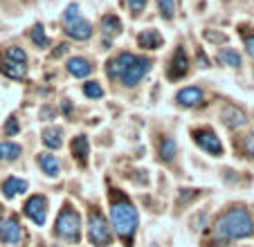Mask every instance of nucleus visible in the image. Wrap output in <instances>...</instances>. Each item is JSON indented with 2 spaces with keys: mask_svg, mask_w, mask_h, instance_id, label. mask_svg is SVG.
<instances>
[{
  "mask_svg": "<svg viewBox=\"0 0 254 247\" xmlns=\"http://www.w3.org/2000/svg\"><path fill=\"white\" fill-rule=\"evenodd\" d=\"M111 225L117 232V236L124 241V245L130 247L135 241V234H137L139 214L126 195L115 193V191H111Z\"/></svg>",
  "mask_w": 254,
  "mask_h": 247,
  "instance_id": "f257e3e1",
  "label": "nucleus"
},
{
  "mask_svg": "<svg viewBox=\"0 0 254 247\" xmlns=\"http://www.w3.org/2000/svg\"><path fill=\"white\" fill-rule=\"evenodd\" d=\"M214 234L221 241H239V238H248L254 234L252 216L245 207H232V209L223 211L214 223Z\"/></svg>",
  "mask_w": 254,
  "mask_h": 247,
  "instance_id": "f03ea898",
  "label": "nucleus"
},
{
  "mask_svg": "<svg viewBox=\"0 0 254 247\" xmlns=\"http://www.w3.org/2000/svg\"><path fill=\"white\" fill-rule=\"evenodd\" d=\"M54 234L67 243H77L81 238V216L65 204L54 223Z\"/></svg>",
  "mask_w": 254,
  "mask_h": 247,
  "instance_id": "7ed1b4c3",
  "label": "nucleus"
},
{
  "mask_svg": "<svg viewBox=\"0 0 254 247\" xmlns=\"http://www.w3.org/2000/svg\"><path fill=\"white\" fill-rule=\"evenodd\" d=\"M88 241L95 247L113 245V229L99 209H90V214H88Z\"/></svg>",
  "mask_w": 254,
  "mask_h": 247,
  "instance_id": "20e7f679",
  "label": "nucleus"
},
{
  "mask_svg": "<svg viewBox=\"0 0 254 247\" xmlns=\"http://www.w3.org/2000/svg\"><path fill=\"white\" fill-rule=\"evenodd\" d=\"M193 142H196L198 146L202 148V151L209 153V155H216V157L223 155V144H221V139H218V135H216L214 130L209 128V126H202V128H196V130H193Z\"/></svg>",
  "mask_w": 254,
  "mask_h": 247,
  "instance_id": "39448f33",
  "label": "nucleus"
},
{
  "mask_svg": "<svg viewBox=\"0 0 254 247\" xmlns=\"http://www.w3.org/2000/svg\"><path fill=\"white\" fill-rule=\"evenodd\" d=\"M23 211L34 225L43 227L45 220H48V200H45V195H32V198L25 202Z\"/></svg>",
  "mask_w": 254,
  "mask_h": 247,
  "instance_id": "423d86ee",
  "label": "nucleus"
},
{
  "mask_svg": "<svg viewBox=\"0 0 254 247\" xmlns=\"http://www.w3.org/2000/svg\"><path fill=\"white\" fill-rule=\"evenodd\" d=\"M149 70H151V61H149V59L137 57L128 67H126V72L120 76V79H122V83H124V86H137Z\"/></svg>",
  "mask_w": 254,
  "mask_h": 247,
  "instance_id": "0eeeda50",
  "label": "nucleus"
},
{
  "mask_svg": "<svg viewBox=\"0 0 254 247\" xmlns=\"http://www.w3.org/2000/svg\"><path fill=\"white\" fill-rule=\"evenodd\" d=\"M0 238L7 245H18L23 241V227L16 216H7L5 220H0Z\"/></svg>",
  "mask_w": 254,
  "mask_h": 247,
  "instance_id": "6e6552de",
  "label": "nucleus"
},
{
  "mask_svg": "<svg viewBox=\"0 0 254 247\" xmlns=\"http://www.w3.org/2000/svg\"><path fill=\"white\" fill-rule=\"evenodd\" d=\"M135 59H137V57H135V54H130V52H120L117 57H113L111 61L106 63V74L111 76V79H120V76L126 72V67H128Z\"/></svg>",
  "mask_w": 254,
  "mask_h": 247,
  "instance_id": "1a4fd4ad",
  "label": "nucleus"
},
{
  "mask_svg": "<svg viewBox=\"0 0 254 247\" xmlns=\"http://www.w3.org/2000/svg\"><path fill=\"white\" fill-rule=\"evenodd\" d=\"M65 32H67V36L74 38V41H88V38L92 36V25L88 23L86 18L77 16V18H72L65 23Z\"/></svg>",
  "mask_w": 254,
  "mask_h": 247,
  "instance_id": "9d476101",
  "label": "nucleus"
},
{
  "mask_svg": "<svg viewBox=\"0 0 254 247\" xmlns=\"http://www.w3.org/2000/svg\"><path fill=\"white\" fill-rule=\"evenodd\" d=\"M187 72H189V59H187V54H185L183 48H178L176 54H173V59H171V63H169L167 74L171 81H178V79H183Z\"/></svg>",
  "mask_w": 254,
  "mask_h": 247,
  "instance_id": "9b49d317",
  "label": "nucleus"
},
{
  "mask_svg": "<svg viewBox=\"0 0 254 247\" xmlns=\"http://www.w3.org/2000/svg\"><path fill=\"white\" fill-rule=\"evenodd\" d=\"M221 119H223V124H225L227 128H232V130L245 126V122H248L245 113L241 108H236V106H225V108L221 110Z\"/></svg>",
  "mask_w": 254,
  "mask_h": 247,
  "instance_id": "f8f14e48",
  "label": "nucleus"
},
{
  "mask_svg": "<svg viewBox=\"0 0 254 247\" xmlns=\"http://www.w3.org/2000/svg\"><path fill=\"white\" fill-rule=\"evenodd\" d=\"M176 101L178 106H183V108H193L202 101V90L198 86H187L183 90H178L176 95Z\"/></svg>",
  "mask_w": 254,
  "mask_h": 247,
  "instance_id": "ddd939ff",
  "label": "nucleus"
},
{
  "mask_svg": "<svg viewBox=\"0 0 254 247\" xmlns=\"http://www.w3.org/2000/svg\"><path fill=\"white\" fill-rule=\"evenodd\" d=\"M67 72L72 76H77V79H83V76H88L92 72V65L83 57H70L67 59Z\"/></svg>",
  "mask_w": 254,
  "mask_h": 247,
  "instance_id": "4468645a",
  "label": "nucleus"
},
{
  "mask_svg": "<svg viewBox=\"0 0 254 247\" xmlns=\"http://www.w3.org/2000/svg\"><path fill=\"white\" fill-rule=\"evenodd\" d=\"M70 151H72V155L79 160V164H81V167H86L88 153H90V144H88V137H86V135H77V137L72 139Z\"/></svg>",
  "mask_w": 254,
  "mask_h": 247,
  "instance_id": "2eb2a0df",
  "label": "nucleus"
},
{
  "mask_svg": "<svg viewBox=\"0 0 254 247\" xmlns=\"http://www.w3.org/2000/svg\"><path fill=\"white\" fill-rule=\"evenodd\" d=\"M36 160H39L43 173H48L50 178H57L59 173H61V164H59L57 155H52V153H39V155H36Z\"/></svg>",
  "mask_w": 254,
  "mask_h": 247,
  "instance_id": "dca6fc26",
  "label": "nucleus"
},
{
  "mask_svg": "<svg viewBox=\"0 0 254 247\" xmlns=\"http://www.w3.org/2000/svg\"><path fill=\"white\" fill-rule=\"evenodd\" d=\"M137 43L144 50H160L162 48V36H160L158 29H146L137 36Z\"/></svg>",
  "mask_w": 254,
  "mask_h": 247,
  "instance_id": "f3484780",
  "label": "nucleus"
},
{
  "mask_svg": "<svg viewBox=\"0 0 254 247\" xmlns=\"http://www.w3.org/2000/svg\"><path fill=\"white\" fill-rule=\"evenodd\" d=\"M27 186H29L27 180H20V178L9 176L5 182H2V193H5V198H14V195H18V193H25Z\"/></svg>",
  "mask_w": 254,
  "mask_h": 247,
  "instance_id": "a211bd4d",
  "label": "nucleus"
},
{
  "mask_svg": "<svg viewBox=\"0 0 254 247\" xmlns=\"http://www.w3.org/2000/svg\"><path fill=\"white\" fill-rule=\"evenodd\" d=\"M0 72H2V74H7L9 79H25L27 67H25L23 63H16V61H9V59H2V63H0Z\"/></svg>",
  "mask_w": 254,
  "mask_h": 247,
  "instance_id": "6ab92c4d",
  "label": "nucleus"
},
{
  "mask_svg": "<svg viewBox=\"0 0 254 247\" xmlns=\"http://www.w3.org/2000/svg\"><path fill=\"white\" fill-rule=\"evenodd\" d=\"M101 32H104V36H117V34H122V20L115 14L104 16L101 18Z\"/></svg>",
  "mask_w": 254,
  "mask_h": 247,
  "instance_id": "aec40b11",
  "label": "nucleus"
},
{
  "mask_svg": "<svg viewBox=\"0 0 254 247\" xmlns=\"http://www.w3.org/2000/svg\"><path fill=\"white\" fill-rule=\"evenodd\" d=\"M20 153H23V148H20L16 142H0V160L2 162L18 160Z\"/></svg>",
  "mask_w": 254,
  "mask_h": 247,
  "instance_id": "412c9836",
  "label": "nucleus"
},
{
  "mask_svg": "<svg viewBox=\"0 0 254 247\" xmlns=\"http://www.w3.org/2000/svg\"><path fill=\"white\" fill-rule=\"evenodd\" d=\"M61 135H63L61 128H57V126H50V128L43 130V144L48 148H61V144H63Z\"/></svg>",
  "mask_w": 254,
  "mask_h": 247,
  "instance_id": "4be33fe9",
  "label": "nucleus"
},
{
  "mask_svg": "<svg viewBox=\"0 0 254 247\" xmlns=\"http://www.w3.org/2000/svg\"><path fill=\"white\" fill-rule=\"evenodd\" d=\"M178 153V146H176V139L173 137H164L162 142H160V157H162L164 162H171L173 157H176Z\"/></svg>",
  "mask_w": 254,
  "mask_h": 247,
  "instance_id": "5701e85b",
  "label": "nucleus"
},
{
  "mask_svg": "<svg viewBox=\"0 0 254 247\" xmlns=\"http://www.w3.org/2000/svg\"><path fill=\"white\" fill-rule=\"evenodd\" d=\"M29 36H32V43L39 45V48H48V45H50V38H48V34H45L43 25H34Z\"/></svg>",
  "mask_w": 254,
  "mask_h": 247,
  "instance_id": "b1692460",
  "label": "nucleus"
},
{
  "mask_svg": "<svg viewBox=\"0 0 254 247\" xmlns=\"http://www.w3.org/2000/svg\"><path fill=\"white\" fill-rule=\"evenodd\" d=\"M218 59H221V61L225 63V65H230V67H239V65H241V54L236 52V50H230V48L221 50Z\"/></svg>",
  "mask_w": 254,
  "mask_h": 247,
  "instance_id": "393cba45",
  "label": "nucleus"
},
{
  "mask_svg": "<svg viewBox=\"0 0 254 247\" xmlns=\"http://www.w3.org/2000/svg\"><path fill=\"white\" fill-rule=\"evenodd\" d=\"M83 95H86L88 99H101V97H104V88H101L97 81H88V83H83Z\"/></svg>",
  "mask_w": 254,
  "mask_h": 247,
  "instance_id": "a878e982",
  "label": "nucleus"
},
{
  "mask_svg": "<svg viewBox=\"0 0 254 247\" xmlns=\"http://www.w3.org/2000/svg\"><path fill=\"white\" fill-rule=\"evenodd\" d=\"M158 9L164 20H171L176 16V2L173 0H158Z\"/></svg>",
  "mask_w": 254,
  "mask_h": 247,
  "instance_id": "bb28decb",
  "label": "nucleus"
},
{
  "mask_svg": "<svg viewBox=\"0 0 254 247\" xmlns=\"http://www.w3.org/2000/svg\"><path fill=\"white\" fill-rule=\"evenodd\" d=\"M5 59H9V61H16V63H23V65L27 63V54H25L20 48H14V45L5 50Z\"/></svg>",
  "mask_w": 254,
  "mask_h": 247,
  "instance_id": "cd10ccee",
  "label": "nucleus"
},
{
  "mask_svg": "<svg viewBox=\"0 0 254 247\" xmlns=\"http://www.w3.org/2000/svg\"><path fill=\"white\" fill-rule=\"evenodd\" d=\"M198 195H200V191L198 189H183L180 191V195H178V202L187 204V202H191L193 198H198Z\"/></svg>",
  "mask_w": 254,
  "mask_h": 247,
  "instance_id": "c85d7f7f",
  "label": "nucleus"
},
{
  "mask_svg": "<svg viewBox=\"0 0 254 247\" xmlns=\"http://www.w3.org/2000/svg\"><path fill=\"white\" fill-rule=\"evenodd\" d=\"M126 2H128L130 11H133L135 16H139L144 11V7H146V2H149V0H126Z\"/></svg>",
  "mask_w": 254,
  "mask_h": 247,
  "instance_id": "c756f323",
  "label": "nucleus"
},
{
  "mask_svg": "<svg viewBox=\"0 0 254 247\" xmlns=\"http://www.w3.org/2000/svg\"><path fill=\"white\" fill-rule=\"evenodd\" d=\"M77 16H81V14H79V5H77V2H74V5H67L65 14H63V23H67V20H72V18H77Z\"/></svg>",
  "mask_w": 254,
  "mask_h": 247,
  "instance_id": "7c9ffc66",
  "label": "nucleus"
},
{
  "mask_svg": "<svg viewBox=\"0 0 254 247\" xmlns=\"http://www.w3.org/2000/svg\"><path fill=\"white\" fill-rule=\"evenodd\" d=\"M243 146H245V153H248V155H252V157H254V133H250L248 137H245Z\"/></svg>",
  "mask_w": 254,
  "mask_h": 247,
  "instance_id": "2f4dec72",
  "label": "nucleus"
},
{
  "mask_svg": "<svg viewBox=\"0 0 254 247\" xmlns=\"http://www.w3.org/2000/svg\"><path fill=\"white\" fill-rule=\"evenodd\" d=\"M18 124H16V117H11L9 119V122H7V126H5V133L7 135H16V133H18Z\"/></svg>",
  "mask_w": 254,
  "mask_h": 247,
  "instance_id": "473e14b6",
  "label": "nucleus"
},
{
  "mask_svg": "<svg viewBox=\"0 0 254 247\" xmlns=\"http://www.w3.org/2000/svg\"><path fill=\"white\" fill-rule=\"evenodd\" d=\"M245 50H248L250 57H254V34L252 36H245Z\"/></svg>",
  "mask_w": 254,
  "mask_h": 247,
  "instance_id": "72a5a7b5",
  "label": "nucleus"
},
{
  "mask_svg": "<svg viewBox=\"0 0 254 247\" xmlns=\"http://www.w3.org/2000/svg\"><path fill=\"white\" fill-rule=\"evenodd\" d=\"M198 63H200V67H209V61H207L205 52H198Z\"/></svg>",
  "mask_w": 254,
  "mask_h": 247,
  "instance_id": "f704fd0d",
  "label": "nucleus"
},
{
  "mask_svg": "<svg viewBox=\"0 0 254 247\" xmlns=\"http://www.w3.org/2000/svg\"><path fill=\"white\" fill-rule=\"evenodd\" d=\"M205 36L209 38V41H225V36H223V34H218V36H216V34H211V32H205Z\"/></svg>",
  "mask_w": 254,
  "mask_h": 247,
  "instance_id": "c9c22d12",
  "label": "nucleus"
},
{
  "mask_svg": "<svg viewBox=\"0 0 254 247\" xmlns=\"http://www.w3.org/2000/svg\"><path fill=\"white\" fill-rule=\"evenodd\" d=\"M41 115H43V117H52L54 110L52 108H43V110H41Z\"/></svg>",
  "mask_w": 254,
  "mask_h": 247,
  "instance_id": "e433bc0d",
  "label": "nucleus"
}]
</instances>
